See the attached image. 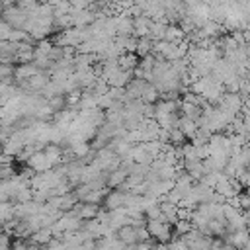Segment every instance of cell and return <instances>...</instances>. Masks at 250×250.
Wrapping results in <instances>:
<instances>
[{"instance_id":"cell-3","label":"cell","mask_w":250,"mask_h":250,"mask_svg":"<svg viewBox=\"0 0 250 250\" xmlns=\"http://www.w3.org/2000/svg\"><path fill=\"white\" fill-rule=\"evenodd\" d=\"M27 166H29V170H33L35 174H43V172H49V170L55 168V166L51 164V160L43 154V150L31 154V156L27 158Z\"/></svg>"},{"instance_id":"cell-2","label":"cell","mask_w":250,"mask_h":250,"mask_svg":"<svg viewBox=\"0 0 250 250\" xmlns=\"http://www.w3.org/2000/svg\"><path fill=\"white\" fill-rule=\"evenodd\" d=\"M2 20H4L12 29H21L23 23L27 21V12L21 10L18 4H4Z\"/></svg>"},{"instance_id":"cell-7","label":"cell","mask_w":250,"mask_h":250,"mask_svg":"<svg viewBox=\"0 0 250 250\" xmlns=\"http://www.w3.org/2000/svg\"><path fill=\"white\" fill-rule=\"evenodd\" d=\"M150 20L146 16H137L133 18V37L135 39H143V37H148V29H150Z\"/></svg>"},{"instance_id":"cell-23","label":"cell","mask_w":250,"mask_h":250,"mask_svg":"<svg viewBox=\"0 0 250 250\" xmlns=\"http://www.w3.org/2000/svg\"><path fill=\"white\" fill-rule=\"evenodd\" d=\"M10 250H25V242H23V240H16V242L10 246Z\"/></svg>"},{"instance_id":"cell-19","label":"cell","mask_w":250,"mask_h":250,"mask_svg":"<svg viewBox=\"0 0 250 250\" xmlns=\"http://www.w3.org/2000/svg\"><path fill=\"white\" fill-rule=\"evenodd\" d=\"M111 104H113V100H111L109 92L104 94V96H98V107H100V109H107Z\"/></svg>"},{"instance_id":"cell-5","label":"cell","mask_w":250,"mask_h":250,"mask_svg":"<svg viewBox=\"0 0 250 250\" xmlns=\"http://www.w3.org/2000/svg\"><path fill=\"white\" fill-rule=\"evenodd\" d=\"M225 242L236 250H242L246 244H250V232L248 229H242V230H234V232H229L225 236Z\"/></svg>"},{"instance_id":"cell-10","label":"cell","mask_w":250,"mask_h":250,"mask_svg":"<svg viewBox=\"0 0 250 250\" xmlns=\"http://www.w3.org/2000/svg\"><path fill=\"white\" fill-rule=\"evenodd\" d=\"M117 66L125 72H133L137 66H139V57L135 53H123L119 59H117Z\"/></svg>"},{"instance_id":"cell-11","label":"cell","mask_w":250,"mask_h":250,"mask_svg":"<svg viewBox=\"0 0 250 250\" xmlns=\"http://www.w3.org/2000/svg\"><path fill=\"white\" fill-rule=\"evenodd\" d=\"M23 88H27V90H37V92H41L47 84H49V76L47 74H43V72H39V74H35L33 78H29V80H25V82H20Z\"/></svg>"},{"instance_id":"cell-22","label":"cell","mask_w":250,"mask_h":250,"mask_svg":"<svg viewBox=\"0 0 250 250\" xmlns=\"http://www.w3.org/2000/svg\"><path fill=\"white\" fill-rule=\"evenodd\" d=\"M0 250H10V240H8V234H0Z\"/></svg>"},{"instance_id":"cell-12","label":"cell","mask_w":250,"mask_h":250,"mask_svg":"<svg viewBox=\"0 0 250 250\" xmlns=\"http://www.w3.org/2000/svg\"><path fill=\"white\" fill-rule=\"evenodd\" d=\"M178 129L184 133L186 139H193L195 133L199 131V127H197L195 121H191V119H188V117H182V115H180V119H178Z\"/></svg>"},{"instance_id":"cell-21","label":"cell","mask_w":250,"mask_h":250,"mask_svg":"<svg viewBox=\"0 0 250 250\" xmlns=\"http://www.w3.org/2000/svg\"><path fill=\"white\" fill-rule=\"evenodd\" d=\"M10 31H12V27H10V25H8L4 20H0V41H8Z\"/></svg>"},{"instance_id":"cell-8","label":"cell","mask_w":250,"mask_h":250,"mask_svg":"<svg viewBox=\"0 0 250 250\" xmlns=\"http://www.w3.org/2000/svg\"><path fill=\"white\" fill-rule=\"evenodd\" d=\"M39 72H41V70H39L33 62H25V64H18V66H14V76H16L18 82H25V80L33 78V76L39 74Z\"/></svg>"},{"instance_id":"cell-15","label":"cell","mask_w":250,"mask_h":250,"mask_svg":"<svg viewBox=\"0 0 250 250\" xmlns=\"http://www.w3.org/2000/svg\"><path fill=\"white\" fill-rule=\"evenodd\" d=\"M135 55L139 59H145L148 55H152V41L148 37H143V39H137V49H135Z\"/></svg>"},{"instance_id":"cell-9","label":"cell","mask_w":250,"mask_h":250,"mask_svg":"<svg viewBox=\"0 0 250 250\" xmlns=\"http://www.w3.org/2000/svg\"><path fill=\"white\" fill-rule=\"evenodd\" d=\"M115 236H117L125 246H135V244H137V227L125 225V227H121V229L115 232Z\"/></svg>"},{"instance_id":"cell-6","label":"cell","mask_w":250,"mask_h":250,"mask_svg":"<svg viewBox=\"0 0 250 250\" xmlns=\"http://www.w3.org/2000/svg\"><path fill=\"white\" fill-rule=\"evenodd\" d=\"M127 176H129V170L119 164L117 170H113V172L107 174V178H105V188H107V189H109V188H117V189H119V188L125 184Z\"/></svg>"},{"instance_id":"cell-14","label":"cell","mask_w":250,"mask_h":250,"mask_svg":"<svg viewBox=\"0 0 250 250\" xmlns=\"http://www.w3.org/2000/svg\"><path fill=\"white\" fill-rule=\"evenodd\" d=\"M43 154L51 160V164H53V166H57V164H61V162H62V150H61V146H59V145H47V146L43 148Z\"/></svg>"},{"instance_id":"cell-1","label":"cell","mask_w":250,"mask_h":250,"mask_svg":"<svg viewBox=\"0 0 250 250\" xmlns=\"http://www.w3.org/2000/svg\"><path fill=\"white\" fill-rule=\"evenodd\" d=\"M145 229L148 230L150 238L156 240L158 244H170V242L174 240V230H172V225H168V223H160V221L146 219Z\"/></svg>"},{"instance_id":"cell-24","label":"cell","mask_w":250,"mask_h":250,"mask_svg":"<svg viewBox=\"0 0 250 250\" xmlns=\"http://www.w3.org/2000/svg\"><path fill=\"white\" fill-rule=\"evenodd\" d=\"M2 49H4V41H0V57H2Z\"/></svg>"},{"instance_id":"cell-25","label":"cell","mask_w":250,"mask_h":250,"mask_svg":"<svg viewBox=\"0 0 250 250\" xmlns=\"http://www.w3.org/2000/svg\"><path fill=\"white\" fill-rule=\"evenodd\" d=\"M2 12H4V4L0 2V14H2Z\"/></svg>"},{"instance_id":"cell-20","label":"cell","mask_w":250,"mask_h":250,"mask_svg":"<svg viewBox=\"0 0 250 250\" xmlns=\"http://www.w3.org/2000/svg\"><path fill=\"white\" fill-rule=\"evenodd\" d=\"M168 250H189V246H188L182 238H174V240L168 244Z\"/></svg>"},{"instance_id":"cell-16","label":"cell","mask_w":250,"mask_h":250,"mask_svg":"<svg viewBox=\"0 0 250 250\" xmlns=\"http://www.w3.org/2000/svg\"><path fill=\"white\" fill-rule=\"evenodd\" d=\"M8 41L10 43H31V37L23 29H12L8 35Z\"/></svg>"},{"instance_id":"cell-13","label":"cell","mask_w":250,"mask_h":250,"mask_svg":"<svg viewBox=\"0 0 250 250\" xmlns=\"http://www.w3.org/2000/svg\"><path fill=\"white\" fill-rule=\"evenodd\" d=\"M51 240H53L51 227H49V229H39L37 232H33V234L29 236V242L35 244V246H47Z\"/></svg>"},{"instance_id":"cell-4","label":"cell","mask_w":250,"mask_h":250,"mask_svg":"<svg viewBox=\"0 0 250 250\" xmlns=\"http://www.w3.org/2000/svg\"><path fill=\"white\" fill-rule=\"evenodd\" d=\"M121 207H125V191H121V189H111L107 195H105V199H104V209L105 211H117V209H121Z\"/></svg>"},{"instance_id":"cell-18","label":"cell","mask_w":250,"mask_h":250,"mask_svg":"<svg viewBox=\"0 0 250 250\" xmlns=\"http://www.w3.org/2000/svg\"><path fill=\"white\" fill-rule=\"evenodd\" d=\"M47 105L57 113L62 105H66V102H64V96H55V98H51V100H47Z\"/></svg>"},{"instance_id":"cell-17","label":"cell","mask_w":250,"mask_h":250,"mask_svg":"<svg viewBox=\"0 0 250 250\" xmlns=\"http://www.w3.org/2000/svg\"><path fill=\"white\" fill-rule=\"evenodd\" d=\"M172 230H174V234H178L182 238V236H186L191 230V221H176L172 225Z\"/></svg>"}]
</instances>
